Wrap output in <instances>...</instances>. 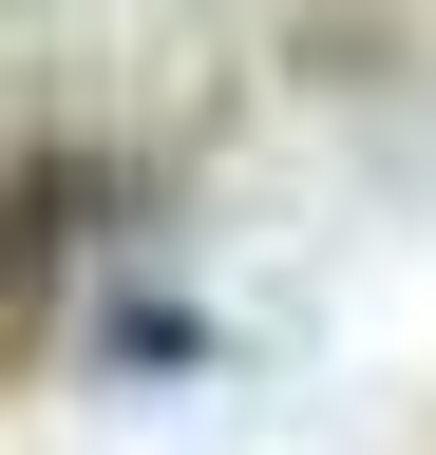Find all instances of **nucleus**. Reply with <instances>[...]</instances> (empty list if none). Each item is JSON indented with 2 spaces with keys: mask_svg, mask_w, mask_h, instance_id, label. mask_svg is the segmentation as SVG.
<instances>
[{
  "mask_svg": "<svg viewBox=\"0 0 436 455\" xmlns=\"http://www.w3.org/2000/svg\"><path fill=\"white\" fill-rule=\"evenodd\" d=\"M95 209H115V152H20L0 171V323H38V284L95 247Z\"/></svg>",
  "mask_w": 436,
  "mask_h": 455,
  "instance_id": "1",
  "label": "nucleus"
}]
</instances>
